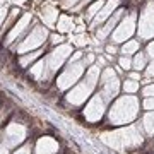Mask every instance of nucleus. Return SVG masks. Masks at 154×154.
<instances>
[{"mask_svg": "<svg viewBox=\"0 0 154 154\" xmlns=\"http://www.w3.org/2000/svg\"><path fill=\"white\" fill-rule=\"evenodd\" d=\"M98 77H99V69L98 67H91L89 72H88V79H86L84 82H81L75 89H72L70 93L67 94V101L72 103V105H81L84 99L91 94L94 84H96V81H98Z\"/></svg>", "mask_w": 154, "mask_h": 154, "instance_id": "nucleus-1", "label": "nucleus"}, {"mask_svg": "<svg viewBox=\"0 0 154 154\" xmlns=\"http://www.w3.org/2000/svg\"><path fill=\"white\" fill-rule=\"evenodd\" d=\"M82 72H84V63H81V62L70 63L57 79L58 89H67V88H70L72 84H75V81L82 75Z\"/></svg>", "mask_w": 154, "mask_h": 154, "instance_id": "nucleus-2", "label": "nucleus"}, {"mask_svg": "<svg viewBox=\"0 0 154 154\" xmlns=\"http://www.w3.org/2000/svg\"><path fill=\"white\" fill-rule=\"evenodd\" d=\"M46 36H48L46 28L36 26V28L31 31V34H29L28 38L24 39V41L16 48V51L17 53H26V51H31V50L38 48V46H41V43H43L45 39H46Z\"/></svg>", "mask_w": 154, "mask_h": 154, "instance_id": "nucleus-3", "label": "nucleus"}, {"mask_svg": "<svg viewBox=\"0 0 154 154\" xmlns=\"http://www.w3.org/2000/svg\"><path fill=\"white\" fill-rule=\"evenodd\" d=\"M70 51H72V48L69 45H62L57 50H53L50 55H46L45 62H46V70H48V74H53V72L58 70L62 67V63L67 60V57H69Z\"/></svg>", "mask_w": 154, "mask_h": 154, "instance_id": "nucleus-4", "label": "nucleus"}, {"mask_svg": "<svg viewBox=\"0 0 154 154\" xmlns=\"http://www.w3.org/2000/svg\"><path fill=\"white\" fill-rule=\"evenodd\" d=\"M139 34L144 39L154 36V7L152 5H149L142 12V16H140V21H139Z\"/></svg>", "mask_w": 154, "mask_h": 154, "instance_id": "nucleus-5", "label": "nucleus"}, {"mask_svg": "<svg viewBox=\"0 0 154 154\" xmlns=\"http://www.w3.org/2000/svg\"><path fill=\"white\" fill-rule=\"evenodd\" d=\"M135 14H130V16L123 19L122 24L118 28L115 29V33H113V43H122V41H127V38H130L135 31Z\"/></svg>", "mask_w": 154, "mask_h": 154, "instance_id": "nucleus-6", "label": "nucleus"}, {"mask_svg": "<svg viewBox=\"0 0 154 154\" xmlns=\"http://www.w3.org/2000/svg\"><path fill=\"white\" fill-rule=\"evenodd\" d=\"M24 139H26V127L19 125V123H11L4 132V142L7 147H14Z\"/></svg>", "mask_w": 154, "mask_h": 154, "instance_id": "nucleus-7", "label": "nucleus"}, {"mask_svg": "<svg viewBox=\"0 0 154 154\" xmlns=\"http://www.w3.org/2000/svg\"><path fill=\"white\" fill-rule=\"evenodd\" d=\"M101 86H103V94H105L106 99L113 98L116 93H118V79H116L115 72L111 69H106L103 72V77H101Z\"/></svg>", "mask_w": 154, "mask_h": 154, "instance_id": "nucleus-8", "label": "nucleus"}, {"mask_svg": "<svg viewBox=\"0 0 154 154\" xmlns=\"http://www.w3.org/2000/svg\"><path fill=\"white\" fill-rule=\"evenodd\" d=\"M31 17H33L31 14H24V16H22L21 19H19V22L12 26L11 33L7 34L5 45H12V41H16V38H19V34L26 31V28H28V24L31 22Z\"/></svg>", "mask_w": 154, "mask_h": 154, "instance_id": "nucleus-9", "label": "nucleus"}, {"mask_svg": "<svg viewBox=\"0 0 154 154\" xmlns=\"http://www.w3.org/2000/svg\"><path fill=\"white\" fill-rule=\"evenodd\" d=\"M58 151V144L51 137H41L36 144L34 154H57Z\"/></svg>", "mask_w": 154, "mask_h": 154, "instance_id": "nucleus-10", "label": "nucleus"}, {"mask_svg": "<svg viewBox=\"0 0 154 154\" xmlns=\"http://www.w3.org/2000/svg\"><path fill=\"white\" fill-rule=\"evenodd\" d=\"M84 115H86V118H89V120H98L99 116L103 115V99L99 98V96H96V98L89 103L88 108H86Z\"/></svg>", "mask_w": 154, "mask_h": 154, "instance_id": "nucleus-11", "label": "nucleus"}, {"mask_svg": "<svg viewBox=\"0 0 154 154\" xmlns=\"http://www.w3.org/2000/svg\"><path fill=\"white\" fill-rule=\"evenodd\" d=\"M118 4H120V0H110L106 5H103V11H99V14L96 16V19H94V22H93V26H98L99 22L106 21V19L113 14V9H115Z\"/></svg>", "mask_w": 154, "mask_h": 154, "instance_id": "nucleus-12", "label": "nucleus"}, {"mask_svg": "<svg viewBox=\"0 0 154 154\" xmlns=\"http://www.w3.org/2000/svg\"><path fill=\"white\" fill-rule=\"evenodd\" d=\"M41 19L45 21V24L46 26H53L55 24V21L58 19V11H57L55 7H51V5H48V7H45L43 9V12H41Z\"/></svg>", "mask_w": 154, "mask_h": 154, "instance_id": "nucleus-13", "label": "nucleus"}, {"mask_svg": "<svg viewBox=\"0 0 154 154\" xmlns=\"http://www.w3.org/2000/svg\"><path fill=\"white\" fill-rule=\"evenodd\" d=\"M122 14H123V11H118V12H115V16H113V17L110 19V21H108V22L105 24V28H101V29L98 31V38H105L106 34L110 33L111 29H113V26L116 24V21H118V19L122 17Z\"/></svg>", "mask_w": 154, "mask_h": 154, "instance_id": "nucleus-14", "label": "nucleus"}, {"mask_svg": "<svg viewBox=\"0 0 154 154\" xmlns=\"http://www.w3.org/2000/svg\"><path fill=\"white\" fill-rule=\"evenodd\" d=\"M57 29H58L60 33L72 31V29H74V21H72V17H69L67 14H62V16L58 17V24H57Z\"/></svg>", "mask_w": 154, "mask_h": 154, "instance_id": "nucleus-15", "label": "nucleus"}, {"mask_svg": "<svg viewBox=\"0 0 154 154\" xmlns=\"http://www.w3.org/2000/svg\"><path fill=\"white\" fill-rule=\"evenodd\" d=\"M45 69H46V62H45V60H39L36 65L31 67V75H33L34 79L41 81V79H45Z\"/></svg>", "mask_w": 154, "mask_h": 154, "instance_id": "nucleus-16", "label": "nucleus"}, {"mask_svg": "<svg viewBox=\"0 0 154 154\" xmlns=\"http://www.w3.org/2000/svg\"><path fill=\"white\" fill-rule=\"evenodd\" d=\"M137 50H139V41H134V39H130V41H127V43L123 45L122 53H123V55H132V53H135Z\"/></svg>", "mask_w": 154, "mask_h": 154, "instance_id": "nucleus-17", "label": "nucleus"}, {"mask_svg": "<svg viewBox=\"0 0 154 154\" xmlns=\"http://www.w3.org/2000/svg\"><path fill=\"white\" fill-rule=\"evenodd\" d=\"M105 5V0H98L96 4H93V5L88 9V14H86V19H91V17H94L96 14H98L99 11H101V7Z\"/></svg>", "mask_w": 154, "mask_h": 154, "instance_id": "nucleus-18", "label": "nucleus"}, {"mask_svg": "<svg viewBox=\"0 0 154 154\" xmlns=\"http://www.w3.org/2000/svg\"><path fill=\"white\" fill-rule=\"evenodd\" d=\"M39 55H41V51H33V53H29V55H26V57H21L19 63H21L22 67H28L29 63H31L33 60H36Z\"/></svg>", "mask_w": 154, "mask_h": 154, "instance_id": "nucleus-19", "label": "nucleus"}, {"mask_svg": "<svg viewBox=\"0 0 154 154\" xmlns=\"http://www.w3.org/2000/svg\"><path fill=\"white\" fill-rule=\"evenodd\" d=\"M132 67H134V69H137V70L144 69V67H146V55H142V53H140V55L135 57V60L132 62Z\"/></svg>", "mask_w": 154, "mask_h": 154, "instance_id": "nucleus-20", "label": "nucleus"}, {"mask_svg": "<svg viewBox=\"0 0 154 154\" xmlns=\"http://www.w3.org/2000/svg\"><path fill=\"white\" fill-rule=\"evenodd\" d=\"M123 89H125L127 93H135L139 89V82L134 81V79H130V81H127V82L123 84Z\"/></svg>", "mask_w": 154, "mask_h": 154, "instance_id": "nucleus-21", "label": "nucleus"}, {"mask_svg": "<svg viewBox=\"0 0 154 154\" xmlns=\"http://www.w3.org/2000/svg\"><path fill=\"white\" fill-rule=\"evenodd\" d=\"M120 67L122 69H125V70H128L130 67H132V60H130V57H122L120 58Z\"/></svg>", "mask_w": 154, "mask_h": 154, "instance_id": "nucleus-22", "label": "nucleus"}, {"mask_svg": "<svg viewBox=\"0 0 154 154\" xmlns=\"http://www.w3.org/2000/svg\"><path fill=\"white\" fill-rule=\"evenodd\" d=\"M144 122H146V128H147L149 132L152 134V132H154V115H147Z\"/></svg>", "mask_w": 154, "mask_h": 154, "instance_id": "nucleus-23", "label": "nucleus"}, {"mask_svg": "<svg viewBox=\"0 0 154 154\" xmlns=\"http://www.w3.org/2000/svg\"><path fill=\"white\" fill-rule=\"evenodd\" d=\"M72 43H75L77 46H84V45L89 43V39L86 38V36H74V38H72Z\"/></svg>", "mask_w": 154, "mask_h": 154, "instance_id": "nucleus-24", "label": "nucleus"}, {"mask_svg": "<svg viewBox=\"0 0 154 154\" xmlns=\"http://www.w3.org/2000/svg\"><path fill=\"white\" fill-rule=\"evenodd\" d=\"M144 96H147V98H154V86H147V88L144 89Z\"/></svg>", "mask_w": 154, "mask_h": 154, "instance_id": "nucleus-25", "label": "nucleus"}, {"mask_svg": "<svg viewBox=\"0 0 154 154\" xmlns=\"http://www.w3.org/2000/svg\"><path fill=\"white\" fill-rule=\"evenodd\" d=\"M5 16H7V9L5 7H0V28H2V22L5 21Z\"/></svg>", "mask_w": 154, "mask_h": 154, "instance_id": "nucleus-26", "label": "nucleus"}, {"mask_svg": "<svg viewBox=\"0 0 154 154\" xmlns=\"http://www.w3.org/2000/svg\"><path fill=\"white\" fill-rule=\"evenodd\" d=\"M14 154H31V147H29V146H26V147H22V149H17Z\"/></svg>", "mask_w": 154, "mask_h": 154, "instance_id": "nucleus-27", "label": "nucleus"}, {"mask_svg": "<svg viewBox=\"0 0 154 154\" xmlns=\"http://www.w3.org/2000/svg\"><path fill=\"white\" fill-rule=\"evenodd\" d=\"M144 106H146L147 110H152V108H154V98H151V99H146V103H144Z\"/></svg>", "mask_w": 154, "mask_h": 154, "instance_id": "nucleus-28", "label": "nucleus"}, {"mask_svg": "<svg viewBox=\"0 0 154 154\" xmlns=\"http://www.w3.org/2000/svg\"><path fill=\"white\" fill-rule=\"evenodd\" d=\"M62 41H63V38H62V36H58V34H53V36H51V43L58 45V43H62Z\"/></svg>", "mask_w": 154, "mask_h": 154, "instance_id": "nucleus-29", "label": "nucleus"}, {"mask_svg": "<svg viewBox=\"0 0 154 154\" xmlns=\"http://www.w3.org/2000/svg\"><path fill=\"white\" fill-rule=\"evenodd\" d=\"M93 62H94V55H93V53H89L88 57H84V63H86V65L93 63Z\"/></svg>", "mask_w": 154, "mask_h": 154, "instance_id": "nucleus-30", "label": "nucleus"}, {"mask_svg": "<svg viewBox=\"0 0 154 154\" xmlns=\"http://www.w3.org/2000/svg\"><path fill=\"white\" fill-rule=\"evenodd\" d=\"M81 57H82V53H81V51H75V53L72 55V58H70V63H74V62H77L79 58H81Z\"/></svg>", "mask_w": 154, "mask_h": 154, "instance_id": "nucleus-31", "label": "nucleus"}, {"mask_svg": "<svg viewBox=\"0 0 154 154\" xmlns=\"http://www.w3.org/2000/svg\"><path fill=\"white\" fill-rule=\"evenodd\" d=\"M147 53L154 58V41H152V43H149V46H147Z\"/></svg>", "mask_w": 154, "mask_h": 154, "instance_id": "nucleus-32", "label": "nucleus"}, {"mask_svg": "<svg viewBox=\"0 0 154 154\" xmlns=\"http://www.w3.org/2000/svg\"><path fill=\"white\" fill-rule=\"evenodd\" d=\"M0 154H9V147L5 144H0Z\"/></svg>", "mask_w": 154, "mask_h": 154, "instance_id": "nucleus-33", "label": "nucleus"}, {"mask_svg": "<svg viewBox=\"0 0 154 154\" xmlns=\"http://www.w3.org/2000/svg\"><path fill=\"white\" fill-rule=\"evenodd\" d=\"M106 51H108V53H116V48H115V45H110V46L106 48Z\"/></svg>", "mask_w": 154, "mask_h": 154, "instance_id": "nucleus-34", "label": "nucleus"}, {"mask_svg": "<svg viewBox=\"0 0 154 154\" xmlns=\"http://www.w3.org/2000/svg\"><path fill=\"white\" fill-rule=\"evenodd\" d=\"M130 79H134V81H139V79H140V74H137V72H132V74H130Z\"/></svg>", "mask_w": 154, "mask_h": 154, "instance_id": "nucleus-35", "label": "nucleus"}, {"mask_svg": "<svg viewBox=\"0 0 154 154\" xmlns=\"http://www.w3.org/2000/svg\"><path fill=\"white\" fill-rule=\"evenodd\" d=\"M75 2H77V0H65V2H63V5H65V7H70V5H74Z\"/></svg>", "mask_w": 154, "mask_h": 154, "instance_id": "nucleus-36", "label": "nucleus"}, {"mask_svg": "<svg viewBox=\"0 0 154 154\" xmlns=\"http://www.w3.org/2000/svg\"><path fill=\"white\" fill-rule=\"evenodd\" d=\"M147 74H149V75H154V62L151 63V65H149V69H147Z\"/></svg>", "mask_w": 154, "mask_h": 154, "instance_id": "nucleus-37", "label": "nucleus"}, {"mask_svg": "<svg viewBox=\"0 0 154 154\" xmlns=\"http://www.w3.org/2000/svg\"><path fill=\"white\" fill-rule=\"evenodd\" d=\"M11 2H14V4H22V2H26V0H11Z\"/></svg>", "mask_w": 154, "mask_h": 154, "instance_id": "nucleus-38", "label": "nucleus"}, {"mask_svg": "<svg viewBox=\"0 0 154 154\" xmlns=\"http://www.w3.org/2000/svg\"><path fill=\"white\" fill-rule=\"evenodd\" d=\"M2 5H4V0H0V7H2Z\"/></svg>", "mask_w": 154, "mask_h": 154, "instance_id": "nucleus-39", "label": "nucleus"}, {"mask_svg": "<svg viewBox=\"0 0 154 154\" xmlns=\"http://www.w3.org/2000/svg\"><path fill=\"white\" fill-rule=\"evenodd\" d=\"M84 2H86V4H88V2H89V0H84Z\"/></svg>", "mask_w": 154, "mask_h": 154, "instance_id": "nucleus-40", "label": "nucleus"}]
</instances>
